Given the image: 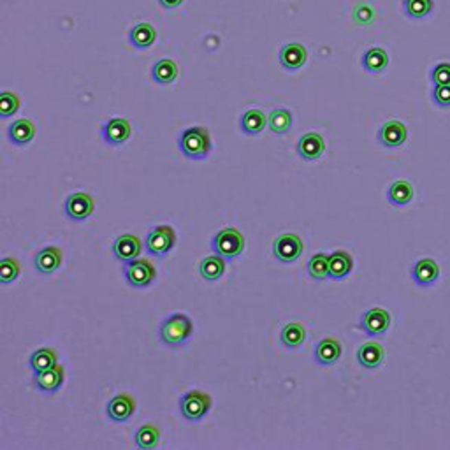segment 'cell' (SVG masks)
I'll use <instances>...</instances> for the list:
<instances>
[{"label":"cell","instance_id":"9c48e42d","mask_svg":"<svg viewBox=\"0 0 450 450\" xmlns=\"http://www.w3.org/2000/svg\"><path fill=\"white\" fill-rule=\"evenodd\" d=\"M93 207H95V203H93V197L90 196V194L74 192V194H71V196L65 199L64 212L69 220L83 222V220H87L88 216L92 215Z\"/></svg>","mask_w":450,"mask_h":450},{"label":"cell","instance_id":"d6a6232c","mask_svg":"<svg viewBox=\"0 0 450 450\" xmlns=\"http://www.w3.org/2000/svg\"><path fill=\"white\" fill-rule=\"evenodd\" d=\"M403 11L412 20H423L433 11V0H403Z\"/></svg>","mask_w":450,"mask_h":450},{"label":"cell","instance_id":"3957f363","mask_svg":"<svg viewBox=\"0 0 450 450\" xmlns=\"http://www.w3.org/2000/svg\"><path fill=\"white\" fill-rule=\"evenodd\" d=\"M212 250L216 255L223 257L225 260H232L243 254L245 250V238L243 234L234 227L222 229L216 232L215 238L212 239Z\"/></svg>","mask_w":450,"mask_h":450},{"label":"cell","instance_id":"8d00e7d4","mask_svg":"<svg viewBox=\"0 0 450 450\" xmlns=\"http://www.w3.org/2000/svg\"><path fill=\"white\" fill-rule=\"evenodd\" d=\"M431 81L433 85H450V64L449 62H440L431 71Z\"/></svg>","mask_w":450,"mask_h":450},{"label":"cell","instance_id":"d6986e66","mask_svg":"<svg viewBox=\"0 0 450 450\" xmlns=\"http://www.w3.org/2000/svg\"><path fill=\"white\" fill-rule=\"evenodd\" d=\"M341 343L335 338H326L319 341V345L315 347V361L320 366H333L341 357Z\"/></svg>","mask_w":450,"mask_h":450},{"label":"cell","instance_id":"9a60e30c","mask_svg":"<svg viewBox=\"0 0 450 450\" xmlns=\"http://www.w3.org/2000/svg\"><path fill=\"white\" fill-rule=\"evenodd\" d=\"M278 60L283 69H287V71H297V69H301L306 64L308 52L303 44L289 43L285 44V46H282Z\"/></svg>","mask_w":450,"mask_h":450},{"label":"cell","instance_id":"7402d4cb","mask_svg":"<svg viewBox=\"0 0 450 450\" xmlns=\"http://www.w3.org/2000/svg\"><path fill=\"white\" fill-rule=\"evenodd\" d=\"M8 136L12 144H16V146H25V144L30 143V141L34 139V136H36V125H34L30 120L20 118L9 125Z\"/></svg>","mask_w":450,"mask_h":450},{"label":"cell","instance_id":"d590c367","mask_svg":"<svg viewBox=\"0 0 450 450\" xmlns=\"http://www.w3.org/2000/svg\"><path fill=\"white\" fill-rule=\"evenodd\" d=\"M20 276V262L12 257H5L0 262V280L2 283H11Z\"/></svg>","mask_w":450,"mask_h":450},{"label":"cell","instance_id":"7a4b0ae2","mask_svg":"<svg viewBox=\"0 0 450 450\" xmlns=\"http://www.w3.org/2000/svg\"><path fill=\"white\" fill-rule=\"evenodd\" d=\"M178 148L187 159L204 160L212 153V136L206 127H188L179 134Z\"/></svg>","mask_w":450,"mask_h":450},{"label":"cell","instance_id":"ffe728a7","mask_svg":"<svg viewBox=\"0 0 450 450\" xmlns=\"http://www.w3.org/2000/svg\"><path fill=\"white\" fill-rule=\"evenodd\" d=\"M383 359H385V350H383L382 345L376 341L363 343L357 350L359 364L368 368V370H374V368L382 366Z\"/></svg>","mask_w":450,"mask_h":450},{"label":"cell","instance_id":"30bf717a","mask_svg":"<svg viewBox=\"0 0 450 450\" xmlns=\"http://www.w3.org/2000/svg\"><path fill=\"white\" fill-rule=\"evenodd\" d=\"M408 137L407 125L399 120H389L380 127L379 143L385 148H399L405 144Z\"/></svg>","mask_w":450,"mask_h":450},{"label":"cell","instance_id":"ab89813d","mask_svg":"<svg viewBox=\"0 0 450 450\" xmlns=\"http://www.w3.org/2000/svg\"><path fill=\"white\" fill-rule=\"evenodd\" d=\"M159 4L162 5L164 9H176L178 5L183 4V0H159Z\"/></svg>","mask_w":450,"mask_h":450},{"label":"cell","instance_id":"1f68e13d","mask_svg":"<svg viewBox=\"0 0 450 450\" xmlns=\"http://www.w3.org/2000/svg\"><path fill=\"white\" fill-rule=\"evenodd\" d=\"M136 445L139 449H155L159 445L160 431L155 424H144L136 431Z\"/></svg>","mask_w":450,"mask_h":450},{"label":"cell","instance_id":"74e56055","mask_svg":"<svg viewBox=\"0 0 450 450\" xmlns=\"http://www.w3.org/2000/svg\"><path fill=\"white\" fill-rule=\"evenodd\" d=\"M431 97L438 108H450V85H434Z\"/></svg>","mask_w":450,"mask_h":450},{"label":"cell","instance_id":"83f0119b","mask_svg":"<svg viewBox=\"0 0 450 450\" xmlns=\"http://www.w3.org/2000/svg\"><path fill=\"white\" fill-rule=\"evenodd\" d=\"M199 273L207 282H215V280L222 278L225 273V259L220 255H210L204 257L199 264Z\"/></svg>","mask_w":450,"mask_h":450},{"label":"cell","instance_id":"52a82bcc","mask_svg":"<svg viewBox=\"0 0 450 450\" xmlns=\"http://www.w3.org/2000/svg\"><path fill=\"white\" fill-rule=\"evenodd\" d=\"M389 327H391V313L383 308H371L364 311L359 320V329L371 338L385 335Z\"/></svg>","mask_w":450,"mask_h":450},{"label":"cell","instance_id":"e0dca14e","mask_svg":"<svg viewBox=\"0 0 450 450\" xmlns=\"http://www.w3.org/2000/svg\"><path fill=\"white\" fill-rule=\"evenodd\" d=\"M136 412V401L128 394H118L113 399H109L106 414L111 418L113 423H125Z\"/></svg>","mask_w":450,"mask_h":450},{"label":"cell","instance_id":"d4e9b609","mask_svg":"<svg viewBox=\"0 0 450 450\" xmlns=\"http://www.w3.org/2000/svg\"><path fill=\"white\" fill-rule=\"evenodd\" d=\"M361 65H363L364 71L371 72V74H380L389 65V55L383 48L374 46V48H370L364 53L363 58H361Z\"/></svg>","mask_w":450,"mask_h":450},{"label":"cell","instance_id":"f1b7e54d","mask_svg":"<svg viewBox=\"0 0 450 450\" xmlns=\"http://www.w3.org/2000/svg\"><path fill=\"white\" fill-rule=\"evenodd\" d=\"M267 125L273 134L283 136L292 128V113L287 108H276L267 116Z\"/></svg>","mask_w":450,"mask_h":450},{"label":"cell","instance_id":"f546056e","mask_svg":"<svg viewBox=\"0 0 450 450\" xmlns=\"http://www.w3.org/2000/svg\"><path fill=\"white\" fill-rule=\"evenodd\" d=\"M56 364H58V354L48 347L37 348L32 354V357H30V368L34 370V373L52 370Z\"/></svg>","mask_w":450,"mask_h":450},{"label":"cell","instance_id":"2e32d148","mask_svg":"<svg viewBox=\"0 0 450 450\" xmlns=\"http://www.w3.org/2000/svg\"><path fill=\"white\" fill-rule=\"evenodd\" d=\"M324 150H326V141L317 132H308L301 136L297 143V155L308 162L320 159L324 155Z\"/></svg>","mask_w":450,"mask_h":450},{"label":"cell","instance_id":"8fae6325","mask_svg":"<svg viewBox=\"0 0 450 450\" xmlns=\"http://www.w3.org/2000/svg\"><path fill=\"white\" fill-rule=\"evenodd\" d=\"M440 278V266L433 259H418L412 266V280L417 283L418 287H431Z\"/></svg>","mask_w":450,"mask_h":450},{"label":"cell","instance_id":"836d02e7","mask_svg":"<svg viewBox=\"0 0 450 450\" xmlns=\"http://www.w3.org/2000/svg\"><path fill=\"white\" fill-rule=\"evenodd\" d=\"M308 275L317 282L329 278V255L326 254H315L310 259L306 266Z\"/></svg>","mask_w":450,"mask_h":450},{"label":"cell","instance_id":"4fadbf2b","mask_svg":"<svg viewBox=\"0 0 450 450\" xmlns=\"http://www.w3.org/2000/svg\"><path fill=\"white\" fill-rule=\"evenodd\" d=\"M131 124H128L125 118H111L108 120L106 124L100 128V134H102V139L106 141L111 146H118V144H124L125 141L131 137Z\"/></svg>","mask_w":450,"mask_h":450},{"label":"cell","instance_id":"ac0fdd59","mask_svg":"<svg viewBox=\"0 0 450 450\" xmlns=\"http://www.w3.org/2000/svg\"><path fill=\"white\" fill-rule=\"evenodd\" d=\"M34 266L41 275H53L62 266V250L58 247H44L34 257Z\"/></svg>","mask_w":450,"mask_h":450},{"label":"cell","instance_id":"f35d334b","mask_svg":"<svg viewBox=\"0 0 450 450\" xmlns=\"http://www.w3.org/2000/svg\"><path fill=\"white\" fill-rule=\"evenodd\" d=\"M354 18H355V21H357V23L368 25V23H371V21H373L374 14H373V11L368 8V5H359V8L355 9Z\"/></svg>","mask_w":450,"mask_h":450},{"label":"cell","instance_id":"603a6c76","mask_svg":"<svg viewBox=\"0 0 450 450\" xmlns=\"http://www.w3.org/2000/svg\"><path fill=\"white\" fill-rule=\"evenodd\" d=\"M414 196V185H412L410 181H407V179H398V181H394V183L389 187V190H387V201L396 207L410 204Z\"/></svg>","mask_w":450,"mask_h":450},{"label":"cell","instance_id":"ba28073f","mask_svg":"<svg viewBox=\"0 0 450 450\" xmlns=\"http://www.w3.org/2000/svg\"><path fill=\"white\" fill-rule=\"evenodd\" d=\"M273 254L276 259L283 264H292L301 257L303 254V241L297 234L292 232H285V234L278 236L273 243Z\"/></svg>","mask_w":450,"mask_h":450},{"label":"cell","instance_id":"8992f818","mask_svg":"<svg viewBox=\"0 0 450 450\" xmlns=\"http://www.w3.org/2000/svg\"><path fill=\"white\" fill-rule=\"evenodd\" d=\"M176 245V232L171 225H159L146 236V250L153 257H166Z\"/></svg>","mask_w":450,"mask_h":450},{"label":"cell","instance_id":"e575fe53","mask_svg":"<svg viewBox=\"0 0 450 450\" xmlns=\"http://www.w3.org/2000/svg\"><path fill=\"white\" fill-rule=\"evenodd\" d=\"M20 109V97L12 92H2L0 93V116L2 118H9Z\"/></svg>","mask_w":450,"mask_h":450},{"label":"cell","instance_id":"277c9868","mask_svg":"<svg viewBox=\"0 0 450 450\" xmlns=\"http://www.w3.org/2000/svg\"><path fill=\"white\" fill-rule=\"evenodd\" d=\"M212 398L203 391H188L179 398V412L188 423H199L212 410Z\"/></svg>","mask_w":450,"mask_h":450},{"label":"cell","instance_id":"5bb4252c","mask_svg":"<svg viewBox=\"0 0 450 450\" xmlns=\"http://www.w3.org/2000/svg\"><path fill=\"white\" fill-rule=\"evenodd\" d=\"M141 248H143V245H141V239L137 236L122 234L113 243V254L122 262H128V260H134L139 257Z\"/></svg>","mask_w":450,"mask_h":450},{"label":"cell","instance_id":"44dd1931","mask_svg":"<svg viewBox=\"0 0 450 450\" xmlns=\"http://www.w3.org/2000/svg\"><path fill=\"white\" fill-rule=\"evenodd\" d=\"M354 269V260L350 254L345 250H336L329 255V278L343 280L347 278Z\"/></svg>","mask_w":450,"mask_h":450},{"label":"cell","instance_id":"6da1fadb","mask_svg":"<svg viewBox=\"0 0 450 450\" xmlns=\"http://www.w3.org/2000/svg\"><path fill=\"white\" fill-rule=\"evenodd\" d=\"M194 333V322L188 315L172 313L168 319H164L159 327V336L164 345L171 348H178L190 339Z\"/></svg>","mask_w":450,"mask_h":450},{"label":"cell","instance_id":"cb8c5ba5","mask_svg":"<svg viewBox=\"0 0 450 450\" xmlns=\"http://www.w3.org/2000/svg\"><path fill=\"white\" fill-rule=\"evenodd\" d=\"M267 116L260 109H248L241 120H239V128L247 136H259L260 132L266 128Z\"/></svg>","mask_w":450,"mask_h":450},{"label":"cell","instance_id":"5b68a950","mask_svg":"<svg viewBox=\"0 0 450 450\" xmlns=\"http://www.w3.org/2000/svg\"><path fill=\"white\" fill-rule=\"evenodd\" d=\"M124 275L127 283L134 289L150 287L157 278V269L146 259H134L125 262Z\"/></svg>","mask_w":450,"mask_h":450},{"label":"cell","instance_id":"4dcf8cb0","mask_svg":"<svg viewBox=\"0 0 450 450\" xmlns=\"http://www.w3.org/2000/svg\"><path fill=\"white\" fill-rule=\"evenodd\" d=\"M152 78L159 85H169L178 78V65L169 58L159 60L152 67Z\"/></svg>","mask_w":450,"mask_h":450},{"label":"cell","instance_id":"484cf974","mask_svg":"<svg viewBox=\"0 0 450 450\" xmlns=\"http://www.w3.org/2000/svg\"><path fill=\"white\" fill-rule=\"evenodd\" d=\"M157 39L155 28L150 23H137L131 28V34H128V41L134 48L137 49H146L150 48Z\"/></svg>","mask_w":450,"mask_h":450},{"label":"cell","instance_id":"7c38bea8","mask_svg":"<svg viewBox=\"0 0 450 450\" xmlns=\"http://www.w3.org/2000/svg\"><path fill=\"white\" fill-rule=\"evenodd\" d=\"M64 368L60 364L53 366L52 370L39 371V373L34 374V385L44 394H55L56 391H60V387L64 385Z\"/></svg>","mask_w":450,"mask_h":450},{"label":"cell","instance_id":"4316f807","mask_svg":"<svg viewBox=\"0 0 450 450\" xmlns=\"http://www.w3.org/2000/svg\"><path fill=\"white\" fill-rule=\"evenodd\" d=\"M280 339H282L283 347H287L289 350H295V348L301 347L304 339H306V329H304L303 324L291 322L282 329Z\"/></svg>","mask_w":450,"mask_h":450}]
</instances>
